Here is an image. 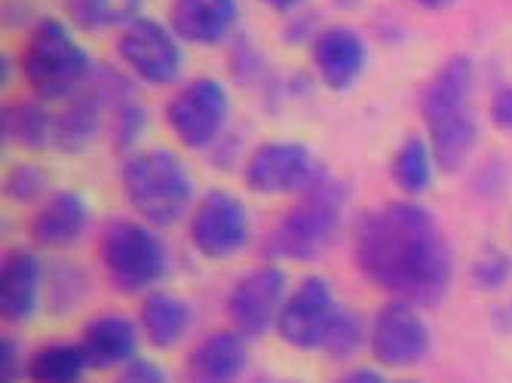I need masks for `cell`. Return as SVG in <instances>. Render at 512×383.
<instances>
[{
    "mask_svg": "<svg viewBox=\"0 0 512 383\" xmlns=\"http://www.w3.org/2000/svg\"><path fill=\"white\" fill-rule=\"evenodd\" d=\"M89 368V359L77 344L71 341H50L31 353L25 371L34 383H80L83 371Z\"/></svg>",
    "mask_w": 512,
    "mask_h": 383,
    "instance_id": "24",
    "label": "cell"
},
{
    "mask_svg": "<svg viewBox=\"0 0 512 383\" xmlns=\"http://www.w3.org/2000/svg\"><path fill=\"white\" fill-rule=\"evenodd\" d=\"M470 276H473V282L479 285V289L497 292V289H503V285L509 282V276H512V258L503 249H485L473 261Z\"/></svg>",
    "mask_w": 512,
    "mask_h": 383,
    "instance_id": "30",
    "label": "cell"
},
{
    "mask_svg": "<svg viewBox=\"0 0 512 383\" xmlns=\"http://www.w3.org/2000/svg\"><path fill=\"white\" fill-rule=\"evenodd\" d=\"M138 328L126 313H99L92 316L80 334V347L89 359V368H117L135 359Z\"/></svg>",
    "mask_w": 512,
    "mask_h": 383,
    "instance_id": "20",
    "label": "cell"
},
{
    "mask_svg": "<svg viewBox=\"0 0 512 383\" xmlns=\"http://www.w3.org/2000/svg\"><path fill=\"white\" fill-rule=\"evenodd\" d=\"M111 120V105L102 95L86 86L74 99L62 102L53 120V148L62 154H86L102 138Z\"/></svg>",
    "mask_w": 512,
    "mask_h": 383,
    "instance_id": "19",
    "label": "cell"
},
{
    "mask_svg": "<svg viewBox=\"0 0 512 383\" xmlns=\"http://www.w3.org/2000/svg\"><path fill=\"white\" fill-rule=\"evenodd\" d=\"M276 331L292 350L329 353L335 359L353 356L365 341L362 319L338 301L332 282L316 273L304 276L289 292Z\"/></svg>",
    "mask_w": 512,
    "mask_h": 383,
    "instance_id": "2",
    "label": "cell"
},
{
    "mask_svg": "<svg viewBox=\"0 0 512 383\" xmlns=\"http://www.w3.org/2000/svg\"><path fill=\"white\" fill-rule=\"evenodd\" d=\"M148 132V108L138 102V99H126L120 102L114 111H111V120H108V138L114 151L120 154H135L138 141Z\"/></svg>",
    "mask_w": 512,
    "mask_h": 383,
    "instance_id": "27",
    "label": "cell"
},
{
    "mask_svg": "<svg viewBox=\"0 0 512 383\" xmlns=\"http://www.w3.org/2000/svg\"><path fill=\"white\" fill-rule=\"evenodd\" d=\"M22 374L19 344L13 338H0V383H16Z\"/></svg>",
    "mask_w": 512,
    "mask_h": 383,
    "instance_id": "34",
    "label": "cell"
},
{
    "mask_svg": "<svg viewBox=\"0 0 512 383\" xmlns=\"http://www.w3.org/2000/svg\"><path fill=\"white\" fill-rule=\"evenodd\" d=\"M117 181L129 212L157 230L188 218L197 203L188 166L175 151L166 148L129 154L120 166Z\"/></svg>",
    "mask_w": 512,
    "mask_h": 383,
    "instance_id": "6",
    "label": "cell"
},
{
    "mask_svg": "<svg viewBox=\"0 0 512 383\" xmlns=\"http://www.w3.org/2000/svg\"><path fill=\"white\" fill-rule=\"evenodd\" d=\"M89 292V276L80 270V264L59 261L46 270V285H43V304L50 307L56 316H65L83 304Z\"/></svg>",
    "mask_w": 512,
    "mask_h": 383,
    "instance_id": "26",
    "label": "cell"
},
{
    "mask_svg": "<svg viewBox=\"0 0 512 383\" xmlns=\"http://www.w3.org/2000/svg\"><path fill=\"white\" fill-rule=\"evenodd\" d=\"M227 68H230V77L243 86H258L273 77L267 68V56L249 34H237L227 43Z\"/></svg>",
    "mask_w": 512,
    "mask_h": 383,
    "instance_id": "28",
    "label": "cell"
},
{
    "mask_svg": "<svg viewBox=\"0 0 512 383\" xmlns=\"http://www.w3.org/2000/svg\"><path fill=\"white\" fill-rule=\"evenodd\" d=\"M46 264L31 249H13L0 264V313L10 322H28L43 304Z\"/></svg>",
    "mask_w": 512,
    "mask_h": 383,
    "instance_id": "18",
    "label": "cell"
},
{
    "mask_svg": "<svg viewBox=\"0 0 512 383\" xmlns=\"http://www.w3.org/2000/svg\"><path fill=\"white\" fill-rule=\"evenodd\" d=\"M89 218L92 212L80 190L59 187L40 206H34V215L28 221V236L37 249L65 252L83 239V233L89 230Z\"/></svg>",
    "mask_w": 512,
    "mask_h": 383,
    "instance_id": "15",
    "label": "cell"
},
{
    "mask_svg": "<svg viewBox=\"0 0 512 383\" xmlns=\"http://www.w3.org/2000/svg\"><path fill=\"white\" fill-rule=\"evenodd\" d=\"M500 322H503L506 328H512V301L500 310Z\"/></svg>",
    "mask_w": 512,
    "mask_h": 383,
    "instance_id": "38",
    "label": "cell"
},
{
    "mask_svg": "<svg viewBox=\"0 0 512 383\" xmlns=\"http://www.w3.org/2000/svg\"><path fill=\"white\" fill-rule=\"evenodd\" d=\"M289 298V276L279 261H267L261 267L246 270L227 292V316L230 325L243 331L246 338H261L276 328L279 313Z\"/></svg>",
    "mask_w": 512,
    "mask_h": 383,
    "instance_id": "12",
    "label": "cell"
},
{
    "mask_svg": "<svg viewBox=\"0 0 512 383\" xmlns=\"http://www.w3.org/2000/svg\"><path fill=\"white\" fill-rule=\"evenodd\" d=\"M96 68L99 65L89 59L68 22L56 16H40L31 22L19 53V74L34 99L68 102L89 86Z\"/></svg>",
    "mask_w": 512,
    "mask_h": 383,
    "instance_id": "5",
    "label": "cell"
},
{
    "mask_svg": "<svg viewBox=\"0 0 512 383\" xmlns=\"http://www.w3.org/2000/svg\"><path fill=\"white\" fill-rule=\"evenodd\" d=\"M488 114H491V123L503 132L512 135V86H500L494 95H491V105H488Z\"/></svg>",
    "mask_w": 512,
    "mask_h": 383,
    "instance_id": "33",
    "label": "cell"
},
{
    "mask_svg": "<svg viewBox=\"0 0 512 383\" xmlns=\"http://www.w3.org/2000/svg\"><path fill=\"white\" fill-rule=\"evenodd\" d=\"M332 4L341 7V10H356V7L362 4V0H332Z\"/></svg>",
    "mask_w": 512,
    "mask_h": 383,
    "instance_id": "39",
    "label": "cell"
},
{
    "mask_svg": "<svg viewBox=\"0 0 512 383\" xmlns=\"http://www.w3.org/2000/svg\"><path fill=\"white\" fill-rule=\"evenodd\" d=\"M322 28H325V25L319 22V13H313V10H298V13H289V19L283 22V40H286L289 46H310Z\"/></svg>",
    "mask_w": 512,
    "mask_h": 383,
    "instance_id": "31",
    "label": "cell"
},
{
    "mask_svg": "<svg viewBox=\"0 0 512 383\" xmlns=\"http://www.w3.org/2000/svg\"><path fill=\"white\" fill-rule=\"evenodd\" d=\"M371 59L365 34L353 25H325L310 43V65L319 83L332 92H350Z\"/></svg>",
    "mask_w": 512,
    "mask_h": 383,
    "instance_id": "14",
    "label": "cell"
},
{
    "mask_svg": "<svg viewBox=\"0 0 512 383\" xmlns=\"http://www.w3.org/2000/svg\"><path fill=\"white\" fill-rule=\"evenodd\" d=\"M476 68L470 56H451L427 83L421 95V111L427 120V141L436 166L457 172L470 160L479 141V117L473 108Z\"/></svg>",
    "mask_w": 512,
    "mask_h": 383,
    "instance_id": "3",
    "label": "cell"
},
{
    "mask_svg": "<svg viewBox=\"0 0 512 383\" xmlns=\"http://www.w3.org/2000/svg\"><path fill=\"white\" fill-rule=\"evenodd\" d=\"M188 236L194 249L209 261H230L249 249L252 218L246 203L224 187H212L188 215Z\"/></svg>",
    "mask_w": 512,
    "mask_h": 383,
    "instance_id": "10",
    "label": "cell"
},
{
    "mask_svg": "<svg viewBox=\"0 0 512 383\" xmlns=\"http://www.w3.org/2000/svg\"><path fill=\"white\" fill-rule=\"evenodd\" d=\"M255 383H292V380H283V377H261Z\"/></svg>",
    "mask_w": 512,
    "mask_h": 383,
    "instance_id": "40",
    "label": "cell"
},
{
    "mask_svg": "<svg viewBox=\"0 0 512 383\" xmlns=\"http://www.w3.org/2000/svg\"><path fill=\"white\" fill-rule=\"evenodd\" d=\"M50 194V178L37 163H16L4 178V197L16 206H40Z\"/></svg>",
    "mask_w": 512,
    "mask_h": 383,
    "instance_id": "29",
    "label": "cell"
},
{
    "mask_svg": "<svg viewBox=\"0 0 512 383\" xmlns=\"http://www.w3.org/2000/svg\"><path fill=\"white\" fill-rule=\"evenodd\" d=\"M117 383H169V380H166V371H163L157 362H151V359H138V356H135L132 362L123 365Z\"/></svg>",
    "mask_w": 512,
    "mask_h": 383,
    "instance_id": "32",
    "label": "cell"
},
{
    "mask_svg": "<svg viewBox=\"0 0 512 383\" xmlns=\"http://www.w3.org/2000/svg\"><path fill=\"white\" fill-rule=\"evenodd\" d=\"M53 120L56 114L46 111L43 99H22L7 105L0 114V135H4L7 145L43 151L53 148Z\"/></svg>",
    "mask_w": 512,
    "mask_h": 383,
    "instance_id": "22",
    "label": "cell"
},
{
    "mask_svg": "<svg viewBox=\"0 0 512 383\" xmlns=\"http://www.w3.org/2000/svg\"><path fill=\"white\" fill-rule=\"evenodd\" d=\"M436 157L433 148L424 135H411L396 148L393 160H390V181L399 194L405 197H421L430 190L433 175H436Z\"/></svg>",
    "mask_w": 512,
    "mask_h": 383,
    "instance_id": "23",
    "label": "cell"
},
{
    "mask_svg": "<svg viewBox=\"0 0 512 383\" xmlns=\"http://www.w3.org/2000/svg\"><path fill=\"white\" fill-rule=\"evenodd\" d=\"M368 347L387 368H411L430 353V325L411 301H387L368 331Z\"/></svg>",
    "mask_w": 512,
    "mask_h": 383,
    "instance_id": "13",
    "label": "cell"
},
{
    "mask_svg": "<svg viewBox=\"0 0 512 383\" xmlns=\"http://www.w3.org/2000/svg\"><path fill=\"white\" fill-rule=\"evenodd\" d=\"M191 325H194L191 304L172 292L154 289L142 298V307H138V328H142L148 344L157 350L178 347L184 338H188Z\"/></svg>",
    "mask_w": 512,
    "mask_h": 383,
    "instance_id": "21",
    "label": "cell"
},
{
    "mask_svg": "<svg viewBox=\"0 0 512 383\" xmlns=\"http://www.w3.org/2000/svg\"><path fill=\"white\" fill-rule=\"evenodd\" d=\"M347 184L325 169L270 230L264 255L273 261H316L332 249L347 215Z\"/></svg>",
    "mask_w": 512,
    "mask_h": 383,
    "instance_id": "4",
    "label": "cell"
},
{
    "mask_svg": "<svg viewBox=\"0 0 512 383\" xmlns=\"http://www.w3.org/2000/svg\"><path fill=\"white\" fill-rule=\"evenodd\" d=\"M169 28L188 46H221L237 37L240 0H169Z\"/></svg>",
    "mask_w": 512,
    "mask_h": 383,
    "instance_id": "16",
    "label": "cell"
},
{
    "mask_svg": "<svg viewBox=\"0 0 512 383\" xmlns=\"http://www.w3.org/2000/svg\"><path fill=\"white\" fill-rule=\"evenodd\" d=\"M255 4H261V7H267V10H273V13H298V10H304V4L307 0H255Z\"/></svg>",
    "mask_w": 512,
    "mask_h": 383,
    "instance_id": "36",
    "label": "cell"
},
{
    "mask_svg": "<svg viewBox=\"0 0 512 383\" xmlns=\"http://www.w3.org/2000/svg\"><path fill=\"white\" fill-rule=\"evenodd\" d=\"M145 0H68V19L80 31H120L142 16Z\"/></svg>",
    "mask_w": 512,
    "mask_h": 383,
    "instance_id": "25",
    "label": "cell"
},
{
    "mask_svg": "<svg viewBox=\"0 0 512 383\" xmlns=\"http://www.w3.org/2000/svg\"><path fill=\"white\" fill-rule=\"evenodd\" d=\"M99 264L120 295H148L169 273V249L142 218H111L99 230Z\"/></svg>",
    "mask_w": 512,
    "mask_h": 383,
    "instance_id": "7",
    "label": "cell"
},
{
    "mask_svg": "<svg viewBox=\"0 0 512 383\" xmlns=\"http://www.w3.org/2000/svg\"><path fill=\"white\" fill-rule=\"evenodd\" d=\"M114 50L123 71L138 83L160 89L181 80L184 43L169 28V22H160L154 16H138L135 22L117 31Z\"/></svg>",
    "mask_w": 512,
    "mask_h": 383,
    "instance_id": "9",
    "label": "cell"
},
{
    "mask_svg": "<svg viewBox=\"0 0 512 383\" xmlns=\"http://www.w3.org/2000/svg\"><path fill=\"white\" fill-rule=\"evenodd\" d=\"M325 169L304 141L276 138L258 145L243 163V184L258 197H283L307 190Z\"/></svg>",
    "mask_w": 512,
    "mask_h": 383,
    "instance_id": "11",
    "label": "cell"
},
{
    "mask_svg": "<svg viewBox=\"0 0 512 383\" xmlns=\"http://www.w3.org/2000/svg\"><path fill=\"white\" fill-rule=\"evenodd\" d=\"M414 7H421V10H445V7H451L454 0H411Z\"/></svg>",
    "mask_w": 512,
    "mask_h": 383,
    "instance_id": "37",
    "label": "cell"
},
{
    "mask_svg": "<svg viewBox=\"0 0 512 383\" xmlns=\"http://www.w3.org/2000/svg\"><path fill=\"white\" fill-rule=\"evenodd\" d=\"M249 365V338L237 328L209 331L184 362L191 383H237Z\"/></svg>",
    "mask_w": 512,
    "mask_h": 383,
    "instance_id": "17",
    "label": "cell"
},
{
    "mask_svg": "<svg viewBox=\"0 0 512 383\" xmlns=\"http://www.w3.org/2000/svg\"><path fill=\"white\" fill-rule=\"evenodd\" d=\"M163 120L178 145L188 151H212L230 123V92L215 77H194L169 95Z\"/></svg>",
    "mask_w": 512,
    "mask_h": 383,
    "instance_id": "8",
    "label": "cell"
},
{
    "mask_svg": "<svg viewBox=\"0 0 512 383\" xmlns=\"http://www.w3.org/2000/svg\"><path fill=\"white\" fill-rule=\"evenodd\" d=\"M335 383H384V377L375 368H353V371L341 374Z\"/></svg>",
    "mask_w": 512,
    "mask_h": 383,
    "instance_id": "35",
    "label": "cell"
},
{
    "mask_svg": "<svg viewBox=\"0 0 512 383\" xmlns=\"http://www.w3.org/2000/svg\"><path fill=\"white\" fill-rule=\"evenodd\" d=\"M353 258L371 285L417 307L439 304L454 273L451 246L436 215L414 200L365 212L353 233Z\"/></svg>",
    "mask_w": 512,
    "mask_h": 383,
    "instance_id": "1",
    "label": "cell"
},
{
    "mask_svg": "<svg viewBox=\"0 0 512 383\" xmlns=\"http://www.w3.org/2000/svg\"><path fill=\"white\" fill-rule=\"evenodd\" d=\"M402 383H417V380H402Z\"/></svg>",
    "mask_w": 512,
    "mask_h": 383,
    "instance_id": "41",
    "label": "cell"
}]
</instances>
